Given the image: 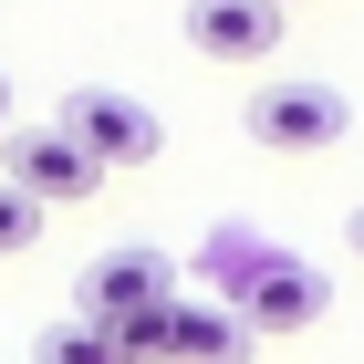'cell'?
<instances>
[{
  "instance_id": "obj_5",
  "label": "cell",
  "mask_w": 364,
  "mask_h": 364,
  "mask_svg": "<svg viewBox=\"0 0 364 364\" xmlns=\"http://www.w3.org/2000/svg\"><path fill=\"white\" fill-rule=\"evenodd\" d=\"M323 271H302V260H260V271H240V291H229V312L250 323V333H312L323 323Z\"/></svg>"
},
{
  "instance_id": "obj_1",
  "label": "cell",
  "mask_w": 364,
  "mask_h": 364,
  "mask_svg": "<svg viewBox=\"0 0 364 364\" xmlns=\"http://www.w3.org/2000/svg\"><path fill=\"white\" fill-rule=\"evenodd\" d=\"M53 125H63L73 146H84V156H94L105 177H114V167H146V156L167 146V125H156V114H146L136 94H114V84H73Z\"/></svg>"
},
{
  "instance_id": "obj_3",
  "label": "cell",
  "mask_w": 364,
  "mask_h": 364,
  "mask_svg": "<svg viewBox=\"0 0 364 364\" xmlns=\"http://www.w3.org/2000/svg\"><path fill=\"white\" fill-rule=\"evenodd\" d=\"M0 156H11V188H21L31 208H84V198L105 188V167H94L63 125H11V136H0Z\"/></svg>"
},
{
  "instance_id": "obj_4",
  "label": "cell",
  "mask_w": 364,
  "mask_h": 364,
  "mask_svg": "<svg viewBox=\"0 0 364 364\" xmlns=\"http://www.w3.org/2000/svg\"><path fill=\"white\" fill-rule=\"evenodd\" d=\"M177 302V260L167 250H105L84 271V323H105V333H125V323H146V312H167Z\"/></svg>"
},
{
  "instance_id": "obj_2",
  "label": "cell",
  "mask_w": 364,
  "mask_h": 364,
  "mask_svg": "<svg viewBox=\"0 0 364 364\" xmlns=\"http://www.w3.org/2000/svg\"><path fill=\"white\" fill-rule=\"evenodd\" d=\"M240 125H250V146H271V156H323V146H343L354 105H343L333 84H302V73H291V84H260Z\"/></svg>"
},
{
  "instance_id": "obj_9",
  "label": "cell",
  "mask_w": 364,
  "mask_h": 364,
  "mask_svg": "<svg viewBox=\"0 0 364 364\" xmlns=\"http://www.w3.org/2000/svg\"><path fill=\"white\" fill-rule=\"evenodd\" d=\"M31 240H42V208H31V198L11 188V177H0V260H21Z\"/></svg>"
},
{
  "instance_id": "obj_8",
  "label": "cell",
  "mask_w": 364,
  "mask_h": 364,
  "mask_svg": "<svg viewBox=\"0 0 364 364\" xmlns=\"http://www.w3.org/2000/svg\"><path fill=\"white\" fill-rule=\"evenodd\" d=\"M31 364H125V354H114L105 323H84V312H73V323H53V333H42V354H31Z\"/></svg>"
},
{
  "instance_id": "obj_6",
  "label": "cell",
  "mask_w": 364,
  "mask_h": 364,
  "mask_svg": "<svg viewBox=\"0 0 364 364\" xmlns=\"http://www.w3.org/2000/svg\"><path fill=\"white\" fill-rule=\"evenodd\" d=\"M188 42L208 63H271L281 53V11L271 0H188Z\"/></svg>"
},
{
  "instance_id": "obj_7",
  "label": "cell",
  "mask_w": 364,
  "mask_h": 364,
  "mask_svg": "<svg viewBox=\"0 0 364 364\" xmlns=\"http://www.w3.org/2000/svg\"><path fill=\"white\" fill-rule=\"evenodd\" d=\"M250 323L229 302H198V291H177V312H167V364H250Z\"/></svg>"
},
{
  "instance_id": "obj_12",
  "label": "cell",
  "mask_w": 364,
  "mask_h": 364,
  "mask_svg": "<svg viewBox=\"0 0 364 364\" xmlns=\"http://www.w3.org/2000/svg\"><path fill=\"white\" fill-rule=\"evenodd\" d=\"M271 11H291V0H271Z\"/></svg>"
},
{
  "instance_id": "obj_10",
  "label": "cell",
  "mask_w": 364,
  "mask_h": 364,
  "mask_svg": "<svg viewBox=\"0 0 364 364\" xmlns=\"http://www.w3.org/2000/svg\"><path fill=\"white\" fill-rule=\"evenodd\" d=\"M343 240H354V260H364V208H354V219H343Z\"/></svg>"
},
{
  "instance_id": "obj_11",
  "label": "cell",
  "mask_w": 364,
  "mask_h": 364,
  "mask_svg": "<svg viewBox=\"0 0 364 364\" xmlns=\"http://www.w3.org/2000/svg\"><path fill=\"white\" fill-rule=\"evenodd\" d=\"M0 136H11V73H0Z\"/></svg>"
}]
</instances>
